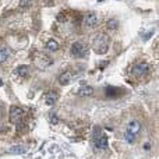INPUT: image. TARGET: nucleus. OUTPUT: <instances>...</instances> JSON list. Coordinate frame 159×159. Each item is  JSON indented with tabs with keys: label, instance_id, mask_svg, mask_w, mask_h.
I'll return each instance as SVG.
<instances>
[{
	"label": "nucleus",
	"instance_id": "f257e3e1",
	"mask_svg": "<svg viewBox=\"0 0 159 159\" xmlns=\"http://www.w3.org/2000/svg\"><path fill=\"white\" fill-rule=\"evenodd\" d=\"M109 49V36L105 35V34H101L95 38L93 41V50H95L98 55H105Z\"/></svg>",
	"mask_w": 159,
	"mask_h": 159
},
{
	"label": "nucleus",
	"instance_id": "f03ea898",
	"mask_svg": "<svg viewBox=\"0 0 159 159\" xmlns=\"http://www.w3.org/2000/svg\"><path fill=\"white\" fill-rule=\"evenodd\" d=\"M88 55V48L81 42H75L71 46V56L75 59H84Z\"/></svg>",
	"mask_w": 159,
	"mask_h": 159
},
{
	"label": "nucleus",
	"instance_id": "7ed1b4c3",
	"mask_svg": "<svg viewBox=\"0 0 159 159\" xmlns=\"http://www.w3.org/2000/svg\"><path fill=\"white\" fill-rule=\"evenodd\" d=\"M22 116H24V110L21 109V107L18 106H13L10 109V121L11 123H20L22 119Z\"/></svg>",
	"mask_w": 159,
	"mask_h": 159
},
{
	"label": "nucleus",
	"instance_id": "20e7f679",
	"mask_svg": "<svg viewBox=\"0 0 159 159\" xmlns=\"http://www.w3.org/2000/svg\"><path fill=\"white\" fill-rule=\"evenodd\" d=\"M149 71V66L147 63H138L133 67L131 73L135 75V77H144L145 74H148Z\"/></svg>",
	"mask_w": 159,
	"mask_h": 159
},
{
	"label": "nucleus",
	"instance_id": "39448f33",
	"mask_svg": "<svg viewBox=\"0 0 159 159\" xmlns=\"http://www.w3.org/2000/svg\"><path fill=\"white\" fill-rule=\"evenodd\" d=\"M84 24H85V27H88V28L98 27V25H99V17L96 16L95 13L87 14V16H85V18H84Z\"/></svg>",
	"mask_w": 159,
	"mask_h": 159
},
{
	"label": "nucleus",
	"instance_id": "423d86ee",
	"mask_svg": "<svg viewBox=\"0 0 159 159\" xmlns=\"http://www.w3.org/2000/svg\"><path fill=\"white\" fill-rule=\"evenodd\" d=\"M93 145H95L96 149H106L107 148V137L105 134H101V135H95V141H93Z\"/></svg>",
	"mask_w": 159,
	"mask_h": 159
},
{
	"label": "nucleus",
	"instance_id": "0eeeda50",
	"mask_svg": "<svg viewBox=\"0 0 159 159\" xmlns=\"http://www.w3.org/2000/svg\"><path fill=\"white\" fill-rule=\"evenodd\" d=\"M74 78V74L71 71H64L63 74L59 75V84L60 85H69Z\"/></svg>",
	"mask_w": 159,
	"mask_h": 159
},
{
	"label": "nucleus",
	"instance_id": "6e6552de",
	"mask_svg": "<svg viewBox=\"0 0 159 159\" xmlns=\"http://www.w3.org/2000/svg\"><path fill=\"white\" fill-rule=\"evenodd\" d=\"M57 98H59V95H57V92H56V91H49V92H46V93H45V96H43L46 105H49V106L55 105L56 101H57Z\"/></svg>",
	"mask_w": 159,
	"mask_h": 159
},
{
	"label": "nucleus",
	"instance_id": "1a4fd4ad",
	"mask_svg": "<svg viewBox=\"0 0 159 159\" xmlns=\"http://www.w3.org/2000/svg\"><path fill=\"white\" fill-rule=\"evenodd\" d=\"M77 93H78V96H91L93 93V88L88 87V85H84V87H81L77 91Z\"/></svg>",
	"mask_w": 159,
	"mask_h": 159
},
{
	"label": "nucleus",
	"instance_id": "9d476101",
	"mask_svg": "<svg viewBox=\"0 0 159 159\" xmlns=\"http://www.w3.org/2000/svg\"><path fill=\"white\" fill-rule=\"evenodd\" d=\"M8 154H16V155H21L27 152V147H22V145H14L11 148H8Z\"/></svg>",
	"mask_w": 159,
	"mask_h": 159
},
{
	"label": "nucleus",
	"instance_id": "9b49d317",
	"mask_svg": "<svg viewBox=\"0 0 159 159\" xmlns=\"http://www.w3.org/2000/svg\"><path fill=\"white\" fill-rule=\"evenodd\" d=\"M141 130V124L138 123V121H131V123L129 124V127H127V131L131 133V134H138Z\"/></svg>",
	"mask_w": 159,
	"mask_h": 159
},
{
	"label": "nucleus",
	"instance_id": "f8f14e48",
	"mask_svg": "<svg viewBox=\"0 0 159 159\" xmlns=\"http://www.w3.org/2000/svg\"><path fill=\"white\" fill-rule=\"evenodd\" d=\"M30 66H25V64H22V66H18L17 67V74L20 75V77H24L27 78L28 75H30Z\"/></svg>",
	"mask_w": 159,
	"mask_h": 159
},
{
	"label": "nucleus",
	"instance_id": "ddd939ff",
	"mask_svg": "<svg viewBox=\"0 0 159 159\" xmlns=\"http://www.w3.org/2000/svg\"><path fill=\"white\" fill-rule=\"evenodd\" d=\"M106 95L110 96V98H116V96L121 95V89L116 87H107L106 88Z\"/></svg>",
	"mask_w": 159,
	"mask_h": 159
},
{
	"label": "nucleus",
	"instance_id": "4468645a",
	"mask_svg": "<svg viewBox=\"0 0 159 159\" xmlns=\"http://www.w3.org/2000/svg\"><path fill=\"white\" fill-rule=\"evenodd\" d=\"M46 49L50 50V52H56V50H59V43L55 41V39H50V41H48V43H46Z\"/></svg>",
	"mask_w": 159,
	"mask_h": 159
},
{
	"label": "nucleus",
	"instance_id": "2eb2a0df",
	"mask_svg": "<svg viewBox=\"0 0 159 159\" xmlns=\"http://www.w3.org/2000/svg\"><path fill=\"white\" fill-rule=\"evenodd\" d=\"M10 57V50L7 49V48H4V49H0V63H4L7 59Z\"/></svg>",
	"mask_w": 159,
	"mask_h": 159
},
{
	"label": "nucleus",
	"instance_id": "dca6fc26",
	"mask_svg": "<svg viewBox=\"0 0 159 159\" xmlns=\"http://www.w3.org/2000/svg\"><path fill=\"white\" fill-rule=\"evenodd\" d=\"M124 138H126V141H127V143H129V144L135 143V134H131V133H129V131L126 133V135H124Z\"/></svg>",
	"mask_w": 159,
	"mask_h": 159
},
{
	"label": "nucleus",
	"instance_id": "f3484780",
	"mask_svg": "<svg viewBox=\"0 0 159 159\" xmlns=\"http://www.w3.org/2000/svg\"><path fill=\"white\" fill-rule=\"evenodd\" d=\"M119 25H117V21L116 20H109L107 21V28H112V30H116Z\"/></svg>",
	"mask_w": 159,
	"mask_h": 159
},
{
	"label": "nucleus",
	"instance_id": "a211bd4d",
	"mask_svg": "<svg viewBox=\"0 0 159 159\" xmlns=\"http://www.w3.org/2000/svg\"><path fill=\"white\" fill-rule=\"evenodd\" d=\"M27 130V126H25V123H20L18 126H17V131L21 133V131H25Z\"/></svg>",
	"mask_w": 159,
	"mask_h": 159
},
{
	"label": "nucleus",
	"instance_id": "6ab92c4d",
	"mask_svg": "<svg viewBox=\"0 0 159 159\" xmlns=\"http://www.w3.org/2000/svg\"><path fill=\"white\" fill-rule=\"evenodd\" d=\"M31 3H32V0H20V6H21V7H27Z\"/></svg>",
	"mask_w": 159,
	"mask_h": 159
},
{
	"label": "nucleus",
	"instance_id": "aec40b11",
	"mask_svg": "<svg viewBox=\"0 0 159 159\" xmlns=\"http://www.w3.org/2000/svg\"><path fill=\"white\" fill-rule=\"evenodd\" d=\"M59 121V119H57V116L55 115V113H52V115H50V123L52 124H56Z\"/></svg>",
	"mask_w": 159,
	"mask_h": 159
},
{
	"label": "nucleus",
	"instance_id": "412c9836",
	"mask_svg": "<svg viewBox=\"0 0 159 159\" xmlns=\"http://www.w3.org/2000/svg\"><path fill=\"white\" fill-rule=\"evenodd\" d=\"M151 35H152V32L147 34V35H145V38H143V39H144V41H147V39H148V38H151Z\"/></svg>",
	"mask_w": 159,
	"mask_h": 159
},
{
	"label": "nucleus",
	"instance_id": "4be33fe9",
	"mask_svg": "<svg viewBox=\"0 0 159 159\" xmlns=\"http://www.w3.org/2000/svg\"><path fill=\"white\" fill-rule=\"evenodd\" d=\"M2 85H3V80L0 78V87H2Z\"/></svg>",
	"mask_w": 159,
	"mask_h": 159
}]
</instances>
